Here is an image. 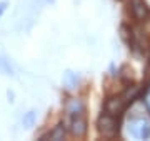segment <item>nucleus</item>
Listing matches in <instances>:
<instances>
[{
  "mask_svg": "<svg viewBox=\"0 0 150 141\" xmlns=\"http://www.w3.org/2000/svg\"><path fill=\"white\" fill-rule=\"evenodd\" d=\"M127 131L130 136H134L137 140H147V138H150V121L144 116H135V118L129 119Z\"/></svg>",
  "mask_w": 150,
  "mask_h": 141,
  "instance_id": "obj_1",
  "label": "nucleus"
},
{
  "mask_svg": "<svg viewBox=\"0 0 150 141\" xmlns=\"http://www.w3.org/2000/svg\"><path fill=\"white\" fill-rule=\"evenodd\" d=\"M98 131L103 138H113L118 133V123L112 114H102L98 118Z\"/></svg>",
  "mask_w": 150,
  "mask_h": 141,
  "instance_id": "obj_2",
  "label": "nucleus"
},
{
  "mask_svg": "<svg viewBox=\"0 0 150 141\" xmlns=\"http://www.w3.org/2000/svg\"><path fill=\"white\" fill-rule=\"evenodd\" d=\"M70 131H72V135L77 136V138H82V136L87 133V121L82 114H75L74 118H72Z\"/></svg>",
  "mask_w": 150,
  "mask_h": 141,
  "instance_id": "obj_3",
  "label": "nucleus"
},
{
  "mask_svg": "<svg viewBox=\"0 0 150 141\" xmlns=\"http://www.w3.org/2000/svg\"><path fill=\"white\" fill-rule=\"evenodd\" d=\"M123 106H125V100L118 96V98H110L107 101V105H105V110H107L108 114L115 116V114H118L123 110Z\"/></svg>",
  "mask_w": 150,
  "mask_h": 141,
  "instance_id": "obj_4",
  "label": "nucleus"
},
{
  "mask_svg": "<svg viewBox=\"0 0 150 141\" xmlns=\"http://www.w3.org/2000/svg\"><path fill=\"white\" fill-rule=\"evenodd\" d=\"M132 12H134V15L139 18V20H144L145 15H147V8H145V3L142 0H134V3H132Z\"/></svg>",
  "mask_w": 150,
  "mask_h": 141,
  "instance_id": "obj_5",
  "label": "nucleus"
},
{
  "mask_svg": "<svg viewBox=\"0 0 150 141\" xmlns=\"http://www.w3.org/2000/svg\"><path fill=\"white\" fill-rule=\"evenodd\" d=\"M77 83H79V76L75 75L74 71H65L64 73V85L69 90H74L77 88Z\"/></svg>",
  "mask_w": 150,
  "mask_h": 141,
  "instance_id": "obj_6",
  "label": "nucleus"
},
{
  "mask_svg": "<svg viewBox=\"0 0 150 141\" xmlns=\"http://www.w3.org/2000/svg\"><path fill=\"white\" fill-rule=\"evenodd\" d=\"M67 111H69L72 116L82 114L83 113V103L79 101V100H72V101H69V105H67Z\"/></svg>",
  "mask_w": 150,
  "mask_h": 141,
  "instance_id": "obj_7",
  "label": "nucleus"
},
{
  "mask_svg": "<svg viewBox=\"0 0 150 141\" xmlns=\"http://www.w3.org/2000/svg\"><path fill=\"white\" fill-rule=\"evenodd\" d=\"M65 135V131H64V126H57L54 131H50L47 136H43V140H62Z\"/></svg>",
  "mask_w": 150,
  "mask_h": 141,
  "instance_id": "obj_8",
  "label": "nucleus"
},
{
  "mask_svg": "<svg viewBox=\"0 0 150 141\" xmlns=\"http://www.w3.org/2000/svg\"><path fill=\"white\" fill-rule=\"evenodd\" d=\"M0 71L5 73V75H13V70H12V65L10 61L4 57H0Z\"/></svg>",
  "mask_w": 150,
  "mask_h": 141,
  "instance_id": "obj_9",
  "label": "nucleus"
},
{
  "mask_svg": "<svg viewBox=\"0 0 150 141\" xmlns=\"http://www.w3.org/2000/svg\"><path fill=\"white\" fill-rule=\"evenodd\" d=\"M35 118H37V114H35V111H28L25 116H23V119H22V123H23V126L25 128H30V126L33 125V121H35Z\"/></svg>",
  "mask_w": 150,
  "mask_h": 141,
  "instance_id": "obj_10",
  "label": "nucleus"
},
{
  "mask_svg": "<svg viewBox=\"0 0 150 141\" xmlns=\"http://www.w3.org/2000/svg\"><path fill=\"white\" fill-rule=\"evenodd\" d=\"M145 105H147V108H149V111H150V87L147 88V93H145Z\"/></svg>",
  "mask_w": 150,
  "mask_h": 141,
  "instance_id": "obj_11",
  "label": "nucleus"
},
{
  "mask_svg": "<svg viewBox=\"0 0 150 141\" xmlns=\"http://www.w3.org/2000/svg\"><path fill=\"white\" fill-rule=\"evenodd\" d=\"M7 5H8L7 2H0V18H2V15H4V12L7 10Z\"/></svg>",
  "mask_w": 150,
  "mask_h": 141,
  "instance_id": "obj_12",
  "label": "nucleus"
}]
</instances>
